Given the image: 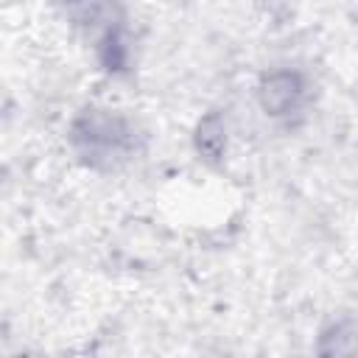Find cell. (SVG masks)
<instances>
[{
  "mask_svg": "<svg viewBox=\"0 0 358 358\" xmlns=\"http://www.w3.org/2000/svg\"><path fill=\"white\" fill-rule=\"evenodd\" d=\"M296 95V81L294 76H274L266 90H263V103L268 109H285Z\"/></svg>",
  "mask_w": 358,
  "mask_h": 358,
  "instance_id": "6da1fadb",
  "label": "cell"
}]
</instances>
